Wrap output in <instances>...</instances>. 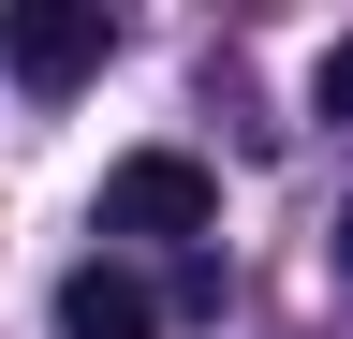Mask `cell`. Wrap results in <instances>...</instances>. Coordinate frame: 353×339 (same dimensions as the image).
<instances>
[{
	"label": "cell",
	"instance_id": "cell-1",
	"mask_svg": "<svg viewBox=\"0 0 353 339\" xmlns=\"http://www.w3.org/2000/svg\"><path fill=\"white\" fill-rule=\"evenodd\" d=\"M103 59H118V15H103V0H15V15H0V74H15L30 104L88 89Z\"/></svg>",
	"mask_w": 353,
	"mask_h": 339
},
{
	"label": "cell",
	"instance_id": "cell-2",
	"mask_svg": "<svg viewBox=\"0 0 353 339\" xmlns=\"http://www.w3.org/2000/svg\"><path fill=\"white\" fill-rule=\"evenodd\" d=\"M103 236H221V177L192 148H132L103 177Z\"/></svg>",
	"mask_w": 353,
	"mask_h": 339
},
{
	"label": "cell",
	"instance_id": "cell-3",
	"mask_svg": "<svg viewBox=\"0 0 353 339\" xmlns=\"http://www.w3.org/2000/svg\"><path fill=\"white\" fill-rule=\"evenodd\" d=\"M148 325H162V295L132 266H74L59 280V339H148Z\"/></svg>",
	"mask_w": 353,
	"mask_h": 339
},
{
	"label": "cell",
	"instance_id": "cell-4",
	"mask_svg": "<svg viewBox=\"0 0 353 339\" xmlns=\"http://www.w3.org/2000/svg\"><path fill=\"white\" fill-rule=\"evenodd\" d=\"M309 104H324V118H353V45H324V74H309Z\"/></svg>",
	"mask_w": 353,
	"mask_h": 339
},
{
	"label": "cell",
	"instance_id": "cell-5",
	"mask_svg": "<svg viewBox=\"0 0 353 339\" xmlns=\"http://www.w3.org/2000/svg\"><path fill=\"white\" fill-rule=\"evenodd\" d=\"M339 266H353V206H339Z\"/></svg>",
	"mask_w": 353,
	"mask_h": 339
}]
</instances>
